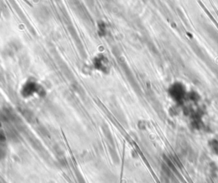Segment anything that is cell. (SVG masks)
<instances>
[{"mask_svg": "<svg viewBox=\"0 0 218 183\" xmlns=\"http://www.w3.org/2000/svg\"><path fill=\"white\" fill-rule=\"evenodd\" d=\"M40 89H41V87L38 84V82L35 81L32 78H29L25 82L24 85H22L21 89V95L24 98H29L36 94H39Z\"/></svg>", "mask_w": 218, "mask_h": 183, "instance_id": "1", "label": "cell"}, {"mask_svg": "<svg viewBox=\"0 0 218 183\" xmlns=\"http://www.w3.org/2000/svg\"><path fill=\"white\" fill-rule=\"evenodd\" d=\"M93 65L96 70L102 72L103 73H109L110 65L107 57L104 55H97L93 60Z\"/></svg>", "mask_w": 218, "mask_h": 183, "instance_id": "2", "label": "cell"}, {"mask_svg": "<svg viewBox=\"0 0 218 183\" xmlns=\"http://www.w3.org/2000/svg\"><path fill=\"white\" fill-rule=\"evenodd\" d=\"M107 1H109V0H107Z\"/></svg>", "mask_w": 218, "mask_h": 183, "instance_id": "3", "label": "cell"}]
</instances>
